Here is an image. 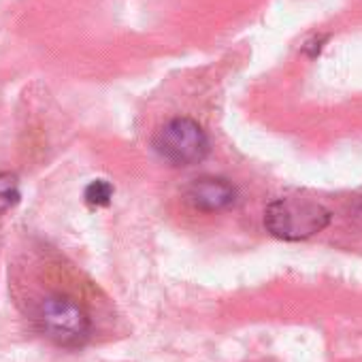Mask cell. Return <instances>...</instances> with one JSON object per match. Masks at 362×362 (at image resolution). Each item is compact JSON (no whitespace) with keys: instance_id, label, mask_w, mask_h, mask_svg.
Returning <instances> with one entry per match:
<instances>
[{"instance_id":"obj_5","label":"cell","mask_w":362,"mask_h":362,"mask_svg":"<svg viewBox=\"0 0 362 362\" xmlns=\"http://www.w3.org/2000/svg\"><path fill=\"white\" fill-rule=\"evenodd\" d=\"M20 203V181L13 173L0 170V214Z\"/></svg>"},{"instance_id":"obj_4","label":"cell","mask_w":362,"mask_h":362,"mask_svg":"<svg viewBox=\"0 0 362 362\" xmlns=\"http://www.w3.org/2000/svg\"><path fill=\"white\" fill-rule=\"evenodd\" d=\"M184 194L186 201L203 214L226 211L237 203V188L222 177H199Z\"/></svg>"},{"instance_id":"obj_2","label":"cell","mask_w":362,"mask_h":362,"mask_svg":"<svg viewBox=\"0 0 362 362\" xmlns=\"http://www.w3.org/2000/svg\"><path fill=\"white\" fill-rule=\"evenodd\" d=\"M41 332L62 347H79L92 332V322L86 309L69 296L54 294L41 300L37 309Z\"/></svg>"},{"instance_id":"obj_6","label":"cell","mask_w":362,"mask_h":362,"mask_svg":"<svg viewBox=\"0 0 362 362\" xmlns=\"http://www.w3.org/2000/svg\"><path fill=\"white\" fill-rule=\"evenodd\" d=\"M83 197H86V203H90L94 207H105L113 199V186L109 184V181H105V179H96V181H92V184L86 188Z\"/></svg>"},{"instance_id":"obj_1","label":"cell","mask_w":362,"mask_h":362,"mask_svg":"<svg viewBox=\"0 0 362 362\" xmlns=\"http://www.w3.org/2000/svg\"><path fill=\"white\" fill-rule=\"evenodd\" d=\"M330 211L311 199L281 197L269 203L264 211L267 230L284 241H303L322 233L330 224Z\"/></svg>"},{"instance_id":"obj_3","label":"cell","mask_w":362,"mask_h":362,"mask_svg":"<svg viewBox=\"0 0 362 362\" xmlns=\"http://www.w3.org/2000/svg\"><path fill=\"white\" fill-rule=\"evenodd\" d=\"M153 149L173 166H192L209 153V136L199 122L175 117L156 130Z\"/></svg>"}]
</instances>
